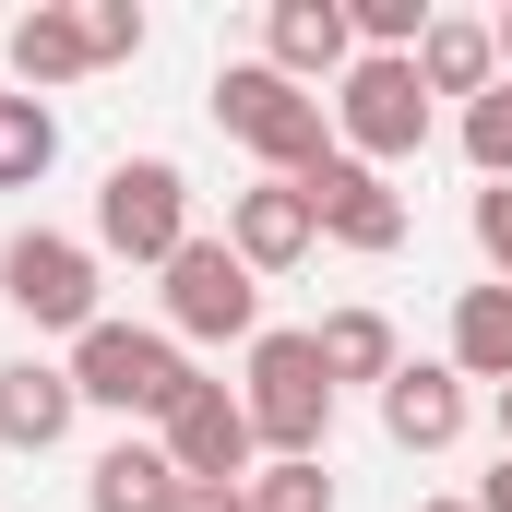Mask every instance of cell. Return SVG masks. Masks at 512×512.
I'll list each match as a JSON object with an SVG mask.
<instances>
[{"instance_id": "obj_1", "label": "cell", "mask_w": 512, "mask_h": 512, "mask_svg": "<svg viewBox=\"0 0 512 512\" xmlns=\"http://www.w3.org/2000/svg\"><path fill=\"white\" fill-rule=\"evenodd\" d=\"M215 120H227V143L262 155V179H310V167L334 155V96L286 84L274 60H227V72H215Z\"/></svg>"}, {"instance_id": "obj_2", "label": "cell", "mask_w": 512, "mask_h": 512, "mask_svg": "<svg viewBox=\"0 0 512 512\" xmlns=\"http://www.w3.org/2000/svg\"><path fill=\"white\" fill-rule=\"evenodd\" d=\"M191 251V179L167 167V155H120L108 179H96V262H167Z\"/></svg>"}, {"instance_id": "obj_3", "label": "cell", "mask_w": 512, "mask_h": 512, "mask_svg": "<svg viewBox=\"0 0 512 512\" xmlns=\"http://www.w3.org/2000/svg\"><path fill=\"white\" fill-rule=\"evenodd\" d=\"M251 441L262 453H322V429H334V370H322V334H251Z\"/></svg>"}, {"instance_id": "obj_4", "label": "cell", "mask_w": 512, "mask_h": 512, "mask_svg": "<svg viewBox=\"0 0 512 512\" xmlns=\"http://www.w3.org/2000/svg\"><path fill=\"white\" fill-rule=\"evenodd\" d=\"M191 382H203V370H191L179 334H155V322H96V334L72 346V393L108 405V417H167Z\"/></svg>"}, {"instance_id": "obj_5", "label": "cell", "mask_w": 512, "mask_h": 512, "mask_svg": "<svg viewBox=\"0 0 512 512\" xmlns=\"http://www.w3.org/2000/svg\"><path fill=\"white\" fill-rule=\"evenodd\" d=\"M0 298L36 322V334H96L108 310H96V239H60V227H12L0 239Z\"/></svg>"}, {"instance_id": "obj_6", "label": "cell", "mask_w": 512, "mask_h": 512, "mask_svg": "<svg viewBox=\"0 0 512 512\" xmlns=\"http://www.w3.org/2000/svg\"><path fill=\"white\" fill-rule=\"evenodd\" d=\"M334 131H346V155L358 167H405V155H429V84H417V60H346V84H334Z\"/></svg>"}, {"instance_id": "obj_7", "label": "cell", "mask_w": 512, "mask_h": 512, "mask_svg": "<svg viewBox=\"0 0 512 512\" xmlns=\"http://www.w3.org/2000/svg\"><path fill=\"white\" fill-rule=\"evenodd\" d=\"M167 334H191V346H251L262 334V274L227 239H191V251L167 262Z\"/></svg>"}, {"instance_id": "obj_8", "label": "cell", "mask_w": 512, "mask_h": 512, "mask_svg": "<svg viewBox=\"0 0 512 512\" xmlns=\"http://www.w3.org/2000/svg\"><path fill=\"white\" fill-rule=\"evenodd\" d=\"M298 191H310V215H322V239H334V251H370V262L405 251V191H393L382 167H358L346 143H334V155H322Z\"/></svg>"}, {"instance_id": "obj_9", "label": "cell", "mask_w": 512, "mask_h": 512, "mask_svg": "<svg viewBox=\"0 0 512 512\" xmlns=\"http://www.w3.org/2000/svg\"><path fill=\"white\" fill-rule=\"evenodd\" d=\"M155 441H167V465H179V477H227V489H239V477L262 465L251 405H239L227 382H191L179 405H167V417H155Z\"/></svg>"}, {"instance_id": "obj_10", "label": "cell", "mask_w": 512, "mask_h": 512, "mask_svg": "<svg viewBox=\"0 0 512 512\" xmlns=\"http://www.w3.org/2000/svg\"><path fill=\"white\" fill-rule=\"evenodd\" d=\"M227 251L251 262V274H298V262L322 251L310 191H298V179H251V191H227Z\"/></svg>"}, {"instance_id": "obj_11", "label": "cell", "mask_w": 512, "mask_h": 512, "mask_svg": "<svg viewBox=\"0 0 512 512\" xmlns=\"http://www.w3.org/2000/svg\"><path fill=\"white\" fill-rule=\"evenodd\" d=\"M262 60L286 72V84H346V60H358V24H346V0H274L262 12Z\"/></svg>"}, {"instance_id": "obj_12", "label": "cell", "mask_w": 512, "mask_h": 512, "mask_svg": "<svg viewBox=\"0 0 512 512\" xmlns=\"http://www.w3.org/2000/svg\"><path fill=\"white\" fill-rule=\"evenodd\" d=\"M0 72H12V96H60V84H84V72H96L84 12H72V0H36L24 24H0Z\"/></svg>"}, {"instance_id": "obj_13", "label": "cell", "mask_w": 512, "mask_h": 512, "mask_svg": "<svg viewBox=\"0 0 512 512\" xmlns=\"http://www.w3.org/2000/svg\"><path fill=\"white\" fill-rule=\"evenodd\" d=\"M382 429L405 453H453V441H465V370H453V358H405L382 382Z\"/></svg>"}, {"instance_id": "obj_14", "label": "cell", "mask_w": 512, "mask_h": 512, "mask_svg": "<svg viewBox=\"0 0 512 512\" xmlns=\"http://www.w3.org/2000/svg\"><path fill=\"white\" fill-rule=\"evenodd\" d=\"M72 417H84L72 370H48V358H12V370H0V441H12V453H60Z\"/></svg>"}, {"instance_id": "obj_15", "label": "cell", "mask_w": 512, "mask_h": 512, "mask_svg": "<svg viewBox=\"0 0 512 512\" xmlns=\"http://www.w3.org/2000/svg\"><path fill=\"white\" fill-rule=\"evenodd\" d=\"M417 84L477 108V96L501 84V36H489V24H465V12H429V36H417Z\"/></svg>"}, {"instance_id": "obj_16", "label": "cell", "mask_w": 512, "mask_h": 512, "mask_svg": "<svg viewBox=\"0 0 512 512\" xmlns=\"http://www.w3.org/2000/svg\"><path fill=\"white\" fill-rule=\"evenodd\" d=\"M84 512H179V465L167 441H108L84 465Z\"/></svg>"}, {"instance_id": "obj_17", "label": "cell", "mask_w": 512, "mask_h": 512, "mask_svg": "<svg viewBox=\"0 0 512 512\" xmlns=\"http://www.w3.org/2000/svg\"><path fill=\"white\" fill-rule=\"evenodd\" d=\"M453 370L465 382H512V286H465L453 298Z\"/></svg>"}, {"instance_id": "obj_18", "label": "cell", "mask_w": 512, "mask_h": 512, "mask_svg": "<svg viewBox=\"0 0 512 512\" xmlns=\"http://www.w3.org/2000/svg\"><path fill=\"white\" fill-rule=\"evenodd\" d=\"M322 370H334V393H346V382H393L405 346H393L382 310H334V322H322Z\"/></svg>"}, {"instance_id": "obj_19", "label": "cell", "mask_w": 512, "mask_h": 512, "mask_svg": "<svg viewBox=\"0 0 512 512\" xmlns=\"http://www.w3.org/2000/svg\"><path fill=\"white\" fill-rule=\"evenodd\" d=\"M60 167V120H48V96H0V191H36Z\"/></svg>"}, {"instance_id": "obj_20", "label": "cell", "mask_w": 512, "mask_h": 512, "mask_svg": "<svg viewBox=\"0 0 512 512\" xmlns=\"http://www.w3.org/2000/svg\"><path fill=\"white\" fill-rule=\"evenodd\" d=\"M239 489H251V512H334V465L322 453H262Z\"/></svg>"}, {"instance_id": "obj_21", "label": "cell", "mask_w": 512, "mask_h": 512, "mask_svg": "<svg viewBox=\"0 0 512 512\" xmlns=\"http://www.w3.org/2000/svg\"><path fill=\"white\" fill-rule=\"evenodd\" d=\"M465 167H477L489 191L512 179V72L489 84V96H477V108H465Z\"/></svg>"}, {"instance_id": "obj_22", "label": "cell", "mask_w": 512, "mask_h": 512, "mask_svg": "<svg viewBox=\"0 0 512 512\" xmlns=\"http://www.w3.org/2000/svg\"><path fill=\"white\" fill-rule=\"evenodd\" d=\"M84 36H96V72H108V60H143V12H131V0H96Z\"/></svg>"}, {"instance_id": "obj_23", "label": "cell", "mask_w": 512, "mask_h": 512, "mask_svg": "<svg viewBox=\"0 0 512 512\" xmlns=\"http://www.w3.org/2000/svg\"><path fill=\"white\" fill-rule=\"evenodd\" d=\"M477 251H489V286H512V179L477 191Z\"/></svg>"}, {"instance_id": "obj_24", "label": "cell", "mask_w": 512, "mask_h": 512, "mask_svg": "<svg viewBox=\"0 0 512 512\" xmlns=\"http://www.w3.org/2000/svg\"><path fill=\"white\" fill-rule=\"evenodd\" d=\"M179 512H251V489H227V477H179Z\"/></svg>"}, {"instance_id": "obj_25", "label": "cell", "mask_w": 512, "mask_h": 512, "mask_svg": "<svg viewBox=\"0 0 512 512\" xmlns=\"http://www.w3.org/2000/svg\"><path fill=\"white\" fill-rule=\"evenodd\" d=\"M477 512H512V453L489 465V489H477Z\"/></svg>"}, {"instance_id": "obj_26", "label": "cell", "mask_w": 512, "mask_h": 512, "mask_svg": "<svg viewBox=\"0 0 512 512\" xmlns=\"http://www.w3.org/2000/svg\"><path fill=\"white\" fill-rule=\"evenodd\" d=\"M489 36H501V72H512V12H501V24H489Z\"/></svg>"}, {"instance_id": "obj_27", "label": "cell", "mask_w": 512, "mask_h": 512, "mask_svg": "<svg viewBox=\"0 0 512 512\" xmlns=\"http://www.w3.org/2000/svg\"><path fill=\"white\" fill-rule=\"evenodd\" d=\"M501 453H512V382H501Z\"/></svg>"}, {"instance_id": "obj_28", "label": "cell", "mask_w": 512, "mask_h": 512, "mask_svg": "<svg viewBox=\"0 0 512 512\" xmlns=\"http://www.w3.org/2000/svg\"><path fill=\"white\" fill-rule=\"evenodd\" d=\"M417 512H477V501H417Z\"/></svg>"}]
</instances>
